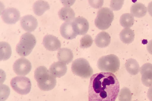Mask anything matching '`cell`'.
Instances as JSON below:
<instances>
[{
    "mask_svg": "<svg viewBox=\"0 0 152 101\" xmlns=\"http://www.w3.org/2000/svg\"><path fill=\"white\" fill-rule=\"evenodd\" d=\"M120 84L116 76L110 72H101L91 76L89 87V101H115Z\"/></svg>",
    "mask_w": 152,
    "mask_h": 101,
    "instance_id": "cell-1",
    "label": "cell"
},
{
    "mask_svg": "<svg viewBox=\"0 0 152 101\" xmlns=\"http://www.w3.org/2000/svg\"><path fill=\"white\" fill-rule=\"evenodd\" d=\"M34 77L39 88L43 91L54 89L56 85V80L45 66H40L36 69Z\"/></svg>",
    "mask_w": 152,
    "mask_h": 101,
    "instance_id": "cell-2",
    "label": "cell"
},
{
    "mask_svg": "<svg viewBox=\"0 0 152 101\" xmlns=\"http://www.w3.org/2000/svg\"><path fill=\"white\" fill-rule=\"evenodd\" d=\"M36 43L37 40L33 34L25 33L21 36L20 42L16 46V52L21 56H27L31 52Z\"/></svg>",
    "mask_w": 152,
    "mask_h": 101,
    "instance_id": "cell-3",
    "label": "cell"
},
{
    "mask_svg": "<svg viewBox=\"0 0 152 101\" xmlns=\"http://www.w3.org/2000/svg\"><path fill=\"white\" fill-rule=\"evenodd\" d=\"M97 66L102 71L115 73L119 69L120 62L118 57L111 54L101 57L98 60Z\"/></svg>",
    "mask_w": 152,
    "mask_h": 101,
    "instance_id": "cell-4",
    "label": "cell"
},
{
    "mask_svg": "<svg viewBox=\"0 0 152 101\" xmlns=\"http://www.w3.org/2000/svg\"><path fill=\"white\" fill-rule=\"evenodd\" d=\"M71 68L75 75L83 78H88L94 73V70L88 61L83 58H78L74 61Z\"/></svg>",
    "mask_w": 152,
    "mask_h": 101,
    "instance_id": "cell-5",
    "label": "cell"
},
{
    "mask_svg": "<svg viewBox=\"0 0 152 101\" xmlns=\"http://www.w3.org/2000/svg\"><path fill=\"white\" fill-rule=\"evenodd\" d=\"M113 11L108 7H104L99 10L95 20V24L96 27L101 30L109 28L114 20Z\"/></svg>",
    "mask_w": 152,
    "mask_h": 101,
    "instance_id": "cell-6",
    "label": "cell"
},
{
    "mask_svg": "<svg viewBox=\"0 0 152 101\" xmlns=\"http://www.w3.org/2000/svg\"><path fill=\"white\" fill-rule=\"evenodd\" d=\"M10 84L12 89L19 94H27L31 90V81L28 78L24 76H18L13 78Z\"/></svg>",
    "mask_w": 152,
    "mask_h": 101,
    "instance_id": "cell-7",
    "label": "cell"
},
{
    "mask_svg": "<svg viewBox=\"0 0 152 101\" xmlns=\"http://www.w3.org/2000/svg\"><path fill=\"white\" fill-rule=\"evenodd\" d=\"M32 68L31 63L24 58H21L17 60L13 65V69L16 75L25 76L29 73Z\"/></svg>",
    "mask_w": 152,
    "mask_h": 101,
    "instance_id": "cell-8",
    "label": "cell"
},
{
    "mask_svg": "<svg viewBox=\"0 0 152 101\" xmlns=\"http://www.w3.org/2000/svg\"><path fill=\"white\" fill-rule=\"evenodd\" d=\"M4 21L9 24H14L20 20V13L18 9L9 7L4 9L1 13Z\"/></svg>",
    "mask_w": 152,
    "mask_h": 101,
    "instance_id": "cell-9",
    "label": "cell"
},
{
    "mask_svg": "<svg viewBox=\"0 0 152 101\" xmlns=\"http://www.w3.org/2000/svg\"><path fill=\"white\" fill-rule=\"evenodd\" d=\"M75 31L77 35H83L88 32L89 23L86 19L82 17L75 18L73 21Z\"/></svg>",
    "mask_w": 152,
    "mask_h": 101,
    "instance_id": "cell-10",
    "label": "cell"
},
{
    "mask_svg": "<svg viewBox=\"0 0 152 101\" xmlns=\"http://www.w3.org/2000/svg\"><path fill=\"white\" fill-rule=\"evenodd\" d=\"M142 84L145 86L152 87V64L147 63L144 64L140 69Z\"/></svg>",
    "mask_w": 152,
    "mask_h": 101,
    "instance_id": "cell-11",
    "label": "cell"
},
{
    "mask_svg": "<svg viewBox=\"0 0 152 101\" xmlns=\"http://www.w3.org/2000/svg\"><path fill=\"white\" fill-rule=\"evenodd\" d=\"M20 23L22 28L29 32L34 31L38 26L37 19L31 15H26L22 17Z\"/></svg>",
    "mask_w": 152,
    "mask_h": 101,
    "instance_id": "cell-12",
    "label": "cell"
},
{
    "mask_svg": "<svg viewBox=\"0 0 152 101\" xmlns=\"http://www.w3.org/2000/svg\"><path fill=\"white\" fill-rule=\"evenodd\" d=\"M43 44L48 50L56 51L61 47V43L59 40L54 36L47 35L43 38Z\"/></svg>",
    "mask_w": 152,
    "mask_h": 101,
    "instance_id": "cell-13",
    "label": "cell"
},
{
    "mask_svg": "<svg viewBox=\"0 0 152 101\" xmlns=\"http://www.w3.org/2000/svg\"><path fill=\"white\" fill-rule=\"evenodd\" d=\"M60 31L62 37L68 40L75 39L77 36L74 29L73 22L63 23L60 27Z\"/></svg>",
    "mask_w": 152,
    "mask_h": 101,
    "instance_id": "cell-14",
    "label": "cell"
},
{
    "mask_svg": "<svg viewBox=\"0 0 152 101\" xmlns=\"http://www.w3.org/2000/svg\"><path fill=\"white\" fill-rule=\"evenodd\" d=\"M49 70L55 77L60 78L65 75L67 67L66 64L58 62L53 63L49 68Z\"/></svg>",
    "mask_w": 152,
    "mask_h": 101,
    "instance_id": "cell-15",
    "label": "cell"
},
{
    "mask_svg": "<svg viewBox=\"0 0 152 101\" xmlns=\"http://www.w3.org/2000/svg\"><path fill=\"white\" fill-rule=\"evenodd\" d=\"M74 55L71 49L63 48L58 51L57 58L59 62L66 64L71 62L73 60Z\"/></svg>",
    "mask_w": 152,
    "mask_h": 101,
    "instance_id": "cell-16",
    "label": "cell"
},
{
    "mask_svg": "<svg viewBox=\"0 0 152 101\" xmlns=\"http://www.w3.org/2000/svg\"><path fill=\"white\" fill-rule=\"evenodd\" d=\"M111 37L107 32H100L96 36L94 41L97 46L100 48L107 47L111 43Z\"/></svg>",
    "mask_w": 152,
    "mask_h": 101,
    "instance_id": "cell-17",
    "label": "cell"
},
{
    "mask_svg": "<svg viewBox=\"0 0 152 101\" xmlns=\"http://www.w3.org/2000/svg\"><path fill=\"white\" fill-rule=\"evenodd\" d=\"M61 19L66 22H72L75 18V13L71 7H64L60 9L58 12Z\"/></svg>",
    "mask_w": 152,
    "mask_h": 101,
    "instance_id": "cell-18",
    "label": "cell"
},
{
    "mask_svg": "<svg viewBox=\"0 0 152 101\" xmlns=\"http://www.w3.org/2000/svg\"><path fill=\"white\" fill-rule=\"evenodd\" d=\"M147 9L145 5L142 3L136 2L131 7L130 12L136 17L142 18L147 14Z\"/></svg>",
    "mask_w": 152,
    "mask_h": 101,
    "instance_id": "cell-19",
    "label": "cell"
},
{
    "mask_svg": "<svg viewBox=\"0 0 152 101\" xmlns=\"http://www.w3.org/2000/svg\"><path fill=\"white\" fill-rule=\"evenodd\" d=\"M50 9V6L47 1H36L33 6L34 13L38 16H41Z\"/></svg>",
    "mask_w": 152,
    "mask_h": 101,
    "instance_id": "cell-20",
    "label": "cell"
},
{
    "mask_svg": "<svg viewBox=\"0 0 152 101\" xmlns=\"http://www.w3.org/2000/svg\"><path fill=\"white\" fill-rule=\"evenodd\" d=\"M135 34L134 31L130 28H125L120 33V37L123 43L129 44L134 41Z\"/></svg>",
    "mask_w": 152,
    "mask_h": 101,
    "instance_id": "cell-21",
    "label": "cell"
},
{
    "mask_svg": "<svg viewBox=\"0 0 152 101\" xmlns=\"http://www.w3.org/2000/svg\"><path fill=\"white\" fill-rule=\"evenodd\" d=\"M0 53L1 60H8L12 54V49L10 45L6 42H1L0 43Z\"/></svg>",
    "mask_w": 152,
    "mask_h": 101,
    "instance_id": "cell-22",
    "label": "cell"
},
{
    "mask_svg": "<svg viewBox=\"0 0 152 101\" xmlns=\"http://www.w3.org/2000/svg\"><path fill=\"white\" fill-rule=\"evenodd\" d=\"M125 68L127 71L132 75H136L139 72V65L138 62L134 59H129L127 60L125 63Z\"/></svg>",
    "mask_w": 152,
    "mask_h": 101,
    "instance_id": "cell-23",
    "label": "cell"
},
{
    "mask_svg": "<svg viewBox=\"0 0 152 101\" xmlns=\"http://www.w3.org/2000/svg\"><path fill=\"white\" fill-rule=\"evenodd\" d=\"M134 16L130 13H124L121 15L120 20L121 25L124 28H129L134 25Z\"/></svg>",
    "mask_w": 152,
    "mask_h": 101,
    "instance_id": "cell-24",
    "label": "cell"
},
{
    "mask_svg": "<svg viewBox=\"0 0 152 101\" xmlns=\"http://www.w3.org/2000/svg\"><path fill=\"white\" fill-rule=\"evenodd\" d=\"M132 95L130 89L127 87H124L119 93V101H131Z\"/></svg>",
    "mask_w": 152,
    "mask_h": 101,
    "instance_id": "cell-25",
    "label": "cell"
},
{
    "mask_svg": "<svg viewBox=\"0 0 152 101\" xmlns=\"http://www.w3.org/2000/svg\"><path fill=\"white\" fill-rule=\"evenodd\" d=\"M94 40L91 36L89 35H86L80 40V47L81 48H88L92 45Z\"/></svg>",
    "mask_w": 152,
    "mask_h": 101,
    "instance_id": "cell-26",
    "label": "cell"
},
{
    "mask_svg": "<svg viewBox=\"0 0 152 101\" xmlns=\"http://www.w3.org/2000/svg\"><path fill=\"white\" fill-rule=\"evenodd\" d=\"M10 89L7 85H1V101H4L8 98L10 94Z\"/></svg>",
    "mask_w": 152,
    "mask_h": 101,
    "instance_id": "cell-27",
    "label": "cell"
},
{
    "mask_svg": "<svg viewBox=\"0 0 152 101\" xmlns=\"http://www.w3.org/2000/svg\"><path fill=\"white\" fill-rule=\"evenodd\" d=\"M124 3V1H111L110 3V7L113 10H119L122 8Z\"/></svg>",
    "mask_w": 152,
    "mask_h": 101,
    "instance_id": "cell-28",
    "label": "cell"
},
{
    "mask_svg": "<svg viewBox=\"0 0 152 101\" xmlns=\"http://www.w3.org/2000/svg\"><path fill=\"white\" fill-rule=\"evenodd\" d=\"M147 47L148 52L152 55V40L148 43Z\"/></svg>",
    "mask_w": 152,
    "mask_h": 101,
    "instance_id": "cell-29",
    "label": "cell"
},
{
    "mask_svg": "<svg viewBox=\"0 0 152 101\" xmlns=\"http://www.w3.org/2000/svg\"><path fill=\"white\" fill-rule=\"evenodd\" d=\"M147 96L149 100L151 101H152V87L148 89Z\"/></svg>",
    "mask_w": 152,
    "mask_h": 101,
    "instance_id": "cell-30",
    "label": "cell"
},
{
    "mask_svg": "<svg viewBox=\"0 0 152 101\" xmlns=\"http://www.w3.org/2000/svg\"><path fill=\"white\" fill-rule=\"evenodd\" d=\"M147 9L149 14L152 17V1L148 4Z\"/></svg>",
    "mask_w": 152,
    "mask_h": 101,
    "instance_id": "cell-31",
    "label": "cell"
},
{
    "mask_svg": "<svg viewBox=\"0 0 152 101\" xmlns=\"http://www.w3.org/2000/svg\"><path fill=\"white\" fill-rule=\"evenodd\" d=\"M137 101V100H134V101Z\"/></svg>",
    "mask_w": 152,
    "mask_h": 101,
    "instance_id": "cell-32",
    "label": "cell"
}]
</instances>
